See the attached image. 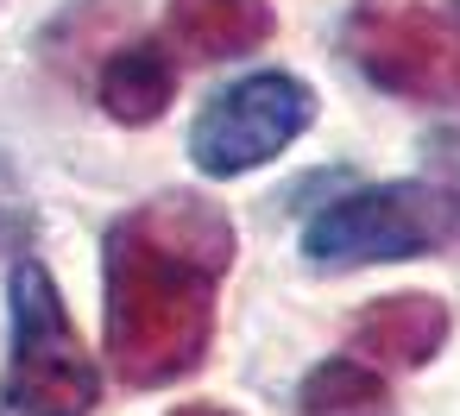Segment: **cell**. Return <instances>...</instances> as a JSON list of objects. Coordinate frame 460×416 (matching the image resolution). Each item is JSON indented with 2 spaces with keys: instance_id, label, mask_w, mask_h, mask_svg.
<instances>
[{
  "instance_id": "6da1fadb",
  "label": "cell",
  "mask_w": 460,
  "mask_h": 416,
  "mask_svg": "<svg viewBox=\"0 0 460 416\" xmlns=\"http://www.w3.org/2000/svg\"><path fill=\"white\" fill-rule=\"evenodd\" d=\"M234 271V221L196 190L127 208L102 240L108 366L133 391L190 378L215 341V303Z\"/></svg>"
},
{
  "instance_id": "7a4b0ae2",
  "label": "cell",
  "mask_w": 460,
  "mask_h": 416,
  "mask_svg": "<svg viewBox=\"0 0 460 416\" xmlns=\"http://www.w3.org/2000/svg\"><path fill=\"white\" fill-rule=\"evenodd\" d=\"M7 378H0V403L13 416H89L102 403V366L89 359L51 271L39 259H13L7 278Z\"/></svg>"
},
{
  "instance_id": "3957f363",
  "label": "cell",
  "mask_w": 460,
  "mask_h": 416,
  "mask_svg": "<svg viewBox=\"0 0 460 416\" xmlns=\"http://www.w3.org/2000/svg\"><path fill=\"white\" fill-rule=\"evenodd\" d=\"M341 58L397 102L460 108V0H353Z\"/></svg>"
},
{
  "instance_id": "277c9868",
  "label": "cell",
  "mask_w": 460,
  "mask_h": 416,
  "mask_svg": "<svg viewBox=\"0 0 460 416\" xmlns=\"http://www.w3.org/2000/svg\"><path fill=\"white\" fill-rule=\"evenodd\" d=\"M460 240V202L416 177V183H366L353 196H334L309 215L303 227V259L322 271L347 265H391V259H422L435 246Z\"/></svg>"
},
{
  "instance_id": "5b68a950",
  "label": "cell",
  "mask_w": 460,
  "mask_h": 416,
  "mask_svg": "<svg viewBox=\"0 0 460 416\" xmlns=\"http://www.w3.org/2000/svg\"><path fill=\"white\" fill-rule=\"evenodd\" d=\"M309 120H315V89L290 70H259L202 102L196 127H190V158L202 177L227 183V177H246V171L271 164L278 152H290L309 133Z\"/></svg>"
},
{
  "instance_id": "8992f818",
  "label": "cell",
  "mask_w": 460,
  "mask_h": 416,
  "mask_svg": "<svg viewBox=\"0 0 460 416\" xmlns=\"http://www.w3.org/2000/svg\"><path fill=\"white\" fill-rule=\"evenodd\" d=\"M447 328H454V315H447L441 297H429V290H397V297H378V303L359 309V322H353V359L372 366V372H378V366L416 372V366H429V359L441 353Z\"/></svg>"
},
{
  "instance_id": "52a82bcc",
  "label": "cell",
  "mask_w": 460,
  "mask_h": 416,
  "mask_svg": "<svg viewBox=\"0 0 460 416\" xmlns=\"http://www.w3.org/2000/svg\"><path fill=\"white\" fill-rule=\"evenodd\" d=\"M278 32L271 0H171V39L196 64H227Z\"/></svg>"
},
{
  "instance_id": "ba28073f",
  "label": "cell",
  "mask_w": 460,
  "mask_h": 416,
  "mask_svg": "<svg viewBox=\"0 0 460 416\" xmlns=\"http://www.w3.org/2000/svg\"><path fill=\"white\" fill-rule=\"evenodd\" d=\"M177 95V58L158 39H133L102 64V108L120 127H152Z\"/></svg>"
},
{
  "instance_id": "9c48e42d",
  "label": "cell",
  "mask_w": 460,
  "mask_h": 416,
  "mask_svg": "<svg viewBox=\"0 0 460 416\" xmlns=\"http://www.w3.org/2000/svg\"><path fill=\"white\" fill-rule=\"evenodd\" d=\"M296 416H397V403L372 366H359L353 353H334L309 366V378L296 385Z\"/></svg>"
},
{
  "instance_id": "30bf717a",
  "label": "cell",
  "mask_w": 460,
  "mask_h": 416,
  "mask_svg": "<svg viewBox=\"0 0 460 416\" xmlns=\"http://www.w3.org/2000/svg\"><path fill=\"white\" fill-rule=\"evenodd\" d=\"M32 227H39L32 196H26L20 171L7 164V152H0V252H20V246L32 240Z\"/></svg>"
},
{
  "instance_id": "8fae6325",
  "label": "cell",
  "mask_w": 460,
  "mask_h": 416,
  "mask_svg": "<svg viewBox=\"0 0 460 416\" xmlns=\"http://www.w3.org/2000/svg\"><path fill=\"white\" fill-rule=\"evenodd\" d=\"M422 164H429V183H441V190L460 202V127L422 133Z\"/></svg>"
},
{
  "instance_id": "7c38bea8",
  "label": "cell",
  "mask_w": 460,
  "mask_h": 416,
  "mask_svg": "<svg viewBox=\"0 0 460 416\" xmlns=\"http://www.w3.org/2000/svg\"><path fill=\"white\" fill-rule=\"evenodd\" d=\"M171 416H234V410H215V403H190V410H171Z\"/></svg>"
}]
</instances>
